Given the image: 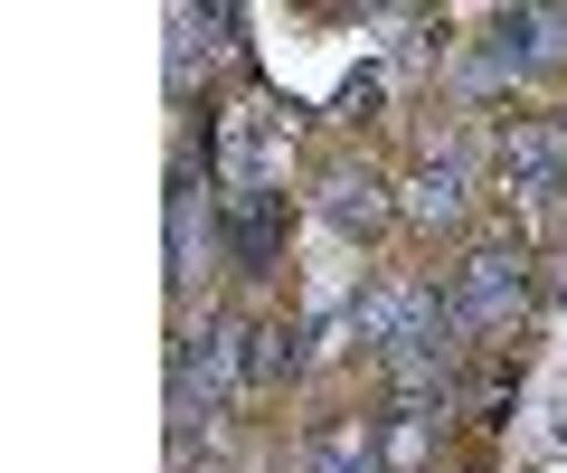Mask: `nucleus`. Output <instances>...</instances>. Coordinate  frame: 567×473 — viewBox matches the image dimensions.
Returning <instances> with one entry per match:
<instances>
[{
    "mask_svg": "<svg viewBox=\"0 0 567 473\" xmlns=\"http://www.w3.org/2000/svg\"><path fill=\"white\" fill-rule=\"evenodd\" d=\"M558 58H567V10H502L492 39H483V58H473V85L502 95V85L539 76V66H558Z\"/></svg>",
    "mask_w": 567,
    "mask_h": 473,
    "instance_id": "2",
    "label": "nucleus"
},
{
    "mask_svg": "<svg viewBox=\"0 0 567 473\" xmlns=\"http://www.w3.org/2000/svg\"><path fill=\"white\" fill-rule=\"evenodd\" d=\"M539 294V275H529L520 247H473L464 266H454L445 304H454V331H473V341H492V331L520 322V304Z\"/></svg>",
    "mask_w": 567,
    "mask_h": 473,
    "instance_id": "1",
    "label": "nucleus"
},
{
    "mask_svg": "<svg viewBox=\"0 0 567 473\" xmlns=\"http://www.w3.org/2000/svg\"><path fill=\"white\" fill-rule=\"evenodd\" d=\"M218 227H227V256H237V275H275V256H284V189L218 199Z\"/></svg>",
    "mask_w": 567,
    "mask_h": 473,
    "instance_id": "5",
    "label": "nucleus"
},
{
    "mask_svg": "<svg viewBox=\"0 0 567 473\" xmlns=\"http://www.w3.org/2000/svg\"><path fill=\"white\" fill-rule=\"evenodd\" d=\"M312 218L331 227V237H379L388 227V181L360 162H331L322 181H312Z\"/></svg>",
    "mask_w": 567,
    "mask_h": 473,
    "instance_id": "3",
    "label": "nucleus"
},
{
    "mask_svg": "<svg viewBox=\"0 0 567 473\" xmlns=\"http://www.w3.org/2000/svg\"><path fill=\"white\" fill-rule=\"evenodd\" d=\"M379 464H388V445L360 426V417H331V426L303 445V473H379Z\"/></svg>",
    "mask_w": 567,
    "mask_h": 473,
    "instance_id": "6",
    "label": "nucleus"
},
{
    "mask_svg": "<svg viewBox=\"0 0 567 473\" xmlns=\"http://www.w3.org/2000/svg\"><path fill=\"white\" fill-rule=\"evenodd\" d=\"M539 285H548V294H567V247L548 256V275H539Z\"/></svg>",
    "mask_w": 567,
    "mask_h": 473,
    "instance_id": "7",
    "label": "nucleus"
},
{
    "mask_svg": "<svg viewBox=\"0 0 567 473\" xmlns=\"http://www.w3.org/2000/svg\"><path fill=\"white\" fill-rule=\"evenodd\" d=\"M502 171L520 189H567V114H511L502 124Z\"/></svg>",
    "mask_w": 567,
    "mask_h": 473,
    "instance_id": "4",
    "label": "nucleus"
}]
</instances>
